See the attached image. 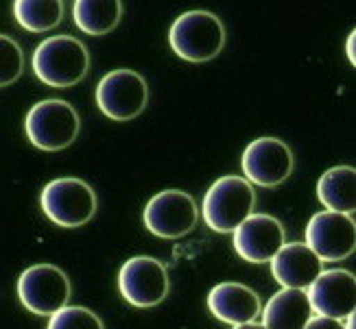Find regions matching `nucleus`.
I'll use <instances>...</instances> for the list:
<instances>
[{
  "label": "nucleus",
  "instance_id": "obj_11",
  "mask_svg": "<svg viewBox=\"0 0 356 329\" xmlns=\"http://www.w3.org/2000/svg\"><path fill=\"white\" fill-rule=\"evenodd\" d=\"M306 244L321 258V262H341L356 248L354 218L343 212H319L306 225Z\"/></svg>",
  "mask_w": 356,
  "mask_h": 329
},
{
  "label": "nucleus",
  "instance_id": "obj_7",
  "mask_svg": "<svg viewBox=\"0 0 356 329\" xmlns=\"http://www.w3.org/2000/svg\"><path fill=\"white\" fill-rule=\"evenodd\" d=\"M68 275L53 264H35L18 279V299L35 317H51L70 301Z\"/></svg>",
  "mask_w": 356,
  "mask_h": 329
},
{
  "label": "nucleus",
  "instance_id": "obj_22",
  "mask_svg": "<svg viewBox=\"0 0 356 329\" xmlns=\"http://www.w3.org/2000/svg\"><path fill=\"white\" fill-rule=\"evenodd\" d=\"M304 327L308 329H343V323L339 319H332V317H326V314H317V317H311Z\"/></svg>",
  "mask_w": 356,
  "mask_h": 329
},
{
  "label": "nucleus",
  "instance_id": "obj_19",
  "mask_svg": "<svg viewBox=\"0 0 356 329\" xmlns=\"http://www.w3.org/2000/svg\"><path fill=\"white\" fill-rule=\"evenodd\" d=\"M13 18L29 33H46L64 18L61 0H13Z\"/></svg>",
  "mask_w": 356,
  "mask_h": 329
},
{
  "label": "nucleus",
  "instance_id": "obj_8",
  "mask_svg": "<svg viewBox=\"0 0 356 329\" xmlns=\"http://www.w3.org/2000/svg\"><path fill=\"white\" fill-rule=\"evenodd\" d=\"M171 281H168L166 266L149 255H136L120 266L118 273V290L125 301L134 307H156L160 305Z\"/></svg>",
  "mask_w": 356,
  "mask_h": 329
},
{
  "label": "nucleus",
  "instance_id": "obj_12",
  "mask_svg": "<svg viewBox=\"0 0 356 329\" xmlns=\"http://www.w3.org/2000/svg\"><path fill=\"white\" fill-rule=\"evenodd\" d=\"M236 253L250 264H267L286 240L282 223L269 214H250L232 231Z\"/></svg>",
  "mask_w": 356,
  "mask_h": 329
},
{
  "label": "nucleus",
  "instance_id": "obj_9",
  "mask_svg": "<svg viewBox=\"0 0 356 329\" xmlns=\"http://www.w3.org/2000/svg\"><path fill=\"white\" fill-rule=\"evenodd\" d=\"M199 210L188 192L164 190L153 196L143 212L145 227L153 236L164 240H177L197 227Z\"/></svg>",
  "mask_w": 356,
  "mask_h": 329
},
{
  "label": "nucleus",
  "instance_id": "obj_3",
  "mask_svg": "<svg viewBox=\"0 0 356 329\" xmlns=\"http://www.w3.org/2000/svg\"><path fill=\"white\" fill-rule=\"evenodd\" d=\"M256 190L245 177L227 175L216 179L204 196V221L216 233L234 231L254 212Z\"/></svg>",
  "mask_w": 356,
  "mask_h": 329
},
{
  "label": "nucleus",
  "instance_id": "obj_15",
  "mask_svg": "<svg viewBox=\"0 0 356 329\" xmlns=\"http://www.w3.org/2000/svg\"><path fill=\"white\" fill-rule=\"evenodd\" d=\"M321 258L306 242H284L271 258V275L282 288L306 290L321 273Z\"/></svg>",
  "mask_w": 356,
  "mask_h": 329
},
{
  "label": "nucleus",
  "instance_id": "obj_4",
  "mask_svg": "<svg viewBox=\"0 0 356 329\" xmlns=\"http://www.w3.org/2000/svg\"><path fill=\"white\" fill-rule=\"evenodd\" d=\"M29 142L40 151H64L81 131L76 109L61 99H46L29 109L24 118Z\"/></svg>",
  "mask_w": 356,
  "mask_h": 329
},
{
  "label": "nucleus",
  "instance_id": "obj_16",
  "mask_svg": "<svg viewBox=\"0 0 356 329\" xmlns=\"http://www.w3.org/2000/svg\"><path fill=\"white\" fill-rule=\"evenodd\" d=\"M262 314V327L273 329H300L311 319L313 307L308 294L302 288H282L275 292L265 305Z\"/></svg>",
  "mask_w": 356,
  "mask_h": 329
},
{
  "label": "nucleus",
  "instance_id": "obj_10",
  "mask_svg": "<svg viewBox=\"0 0 356 329\" xmlns=\"http://www.w3.org/2000/svg\"><path fill=\"white\" fill-rule=\"evenodd\" d=\"M296 166L293 153L286 142L280 137H258L247 144L243 151L241 168L245 179L262 185V187H275L286 181Z\"/></svg>",
  "mask_w": 356,
  "mask_h": 329
},
{
  "label": "nucleus",
  "instance_id": "obj_2",
  "mask_svg": "<svg viewBox=\"0 0 356 329\" xmlns=\"http://www.w3.org/2000/svg\"><path fill=\"white\" fill-rule=\"evenodd\" d=\"M168 44L177 57L204 64L223 51L225 26L210 11H186L171 24Z\"/></svg>",
  "mask_w": 356,
  "mask_h": 329
},
{
  "label": "nucleus",
  "instance_id": "obj_13",
  "mask_svg": "<svg viewBox=\"0 0 356 329\" xmlns=\"http://www.w3.org/2000/svg\"><path fill=\"white\" fill-rule=\"evenodd\" d=\"M308 301L317 314H326L341 321L346 314L354 312L356 303V277L350 271L334 269L321 271L311 286L306 288Z\"/></svg>",
  "mask_w": 356,
  "mask_h": 329
},
{
  "label": "nucleus",
  "instance_id": "obj_21",
  "mask_svg": "<svg viewBox=\"0 0 356 329\" xmlns=\"http://www.w3.org/2000/svg\"><path fill=\"white\" fill-rule=\"evenodd\" d=\"M51 329H103V321L81 305H64L55 314H51L49 321Z\"/></svg>",
  "mask_w": 356,
  "mask_h": 329
},
{
  "label": "nucleus",
  "instance_id": "obj_23",
  "mask_svg": "<svg viewBox=\"0 0 356 329\" xmlns=\"http://www.w3.org/2000/svg\"><path fill=\"white\" fill-rule=\"evenodd\" d=\"M354 42H356V31H352V33L348 35V42H346V55L350 59V64L356 66V55H354Z\"/></svg>",
  "mask_w": 356,
  "mask_h": 329
},
{
  "label": "nucleus",
  "instance_id": "obj_5",
  "mask_svg": "<svg viewBox=\"0 0 356 329\" xmlns=\"http://www.w3.org/2000/svg\"><path fill=\"white\" fill-rule=\"evenodd\" d=\"M40 205L51 223L64 229L83 227L97 214V194L81 179L64 177L44 185Z\"/></svg>",
  "mask_w": 356,
  "mask_h": 329
},
{
  "label": "nucleus",
  "instance_id": "obj_14",
  "mask_svg": "<svg viewBox=\"0 0 356 329\" xmlns=\"http://www.w3.org/2000/svg\"><path fill=\"white\" fill-rule=\"evenodd\" d=\"M208 307L214 319L238 329L256 321V317H260L262 312L258 292L245 284H236V281H225V284L214 286L208 294Z\"/></svg>",
  "mask_w": 356,
  "mask_h": 329
},
{
  "label": "nucleus",
  "instance_id": "obj_17",
  "mask_svg": "<svg viewBox=\"0 0 356 329\" xmlns=\"http://www.w3.org/2000/svg\"><path fill=\"white\" fill-rule=\"evenodd\" d=\"M356 170L352 166H334L317 181V201L326 210L354 214L356 210Z\"/></svg>",
  "mask_w": 356,
  "mask_h": 329
},
{
  "label": "nucleus",
  "instance_id": "obj_6",
  "mask_svg": "<svg viewBox=\"0 0 356 329\" xmlns=\"http://www.w3.org/2000/svg\"><path fill=\"white\" fill-rule=\"evenodd\" d=\"M147 103L149 85L136 70H112L97 85V105L110 120L129 122L145 112Z\"/></svg>",
  "mask_w": 356,
  "mask_h": 329
},
{
  "label": "nucleus",
  "instance_id": "obj_18",
  "mask_svg": "<svg viewBox=\"0 0 356 329\" xmlns=\"http://www.w3.org/2000/svg\"><path fill=\"white\" fill-rule=\"evenodd\" d=\"M122 18V0H74L72 20L88 35H107Z\"/></svg>",
  "mask_w": 356,
  "mask_h": 329
},
{
  "label": "nucleus",
  "instance_id": "obj_1",
  "mask_svg": "<svg viewBox=\"0 0 356 329\" xmlns=\"http://www.w3.org/2000/svg\"><path fill=\"white\" fill-rule=\"evenodd\" d=\"M33 72L49 87H72L86 79L90 53L86 44L72 35H53L38 44L33 53Z\"/></svg>",
  "mask_w": 356,
  "mask_h": 329
},
{
  "label": "nucleus",
  "instance_id": "obj_20",
  "mask_svg": "<svg viewBox=\"0 0 356 329\" xmlns=\"http://www.w3.org/2000/svg\"><path fill=\"white\" fill-rule=\"evenodd\" d=\"M24 72V55L20 44L0 33V87L15 83Z\"/></svg>",
  "mask_w": 356,
  "mask_h": 329
}]
</instances>
